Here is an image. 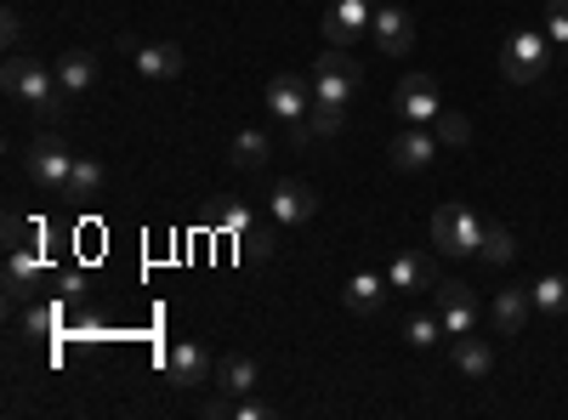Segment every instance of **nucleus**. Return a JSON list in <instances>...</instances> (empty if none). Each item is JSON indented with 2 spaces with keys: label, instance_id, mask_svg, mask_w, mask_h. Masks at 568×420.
Returning a JSON list of instances; mask_svg holds the SVG:
<instances>
[{
  "label": "nucleus",
  "instance_id": "3",
  "mask_svg": "<svg viewBox=\"0 0 568 420\" xmlns=\"http://www.w3.org/2000/svg\"><path fill=\"white\" fill-rule=\"evenodd\" d=\"M484 216L471 211V205H438L433 211V245L444 256H478L484 250Z\"/></svg>",
  "mask_w": 568,
  "mask_h": 420
},
{
  "label": "nucleus",
  "instance_id": "30",
  "mask_svg": "<svg viewBox=\"0 0 568 420\" xmlns=\"http://www.w3.org/2000/svg\"><path fill=\"white\" fill-rule=\"evenodd\" d=\"M307 131H313V136H336V131H342V109H318V103H313V109H307Z\"/></svg>",
  "mask_w": 568,
  "mask_h": 420
},
{
  "label": "nucleus",
  "instance_id": "36",
  "mask_svg": "<svg viewBox=\"0 0 568 420\" xmlns=\"http://www.w3.org/2000/svg\"><path fill=\"white\" fill-rule=\"evenodd\" d=\"M562 52H568V45H562Z\"/></svg>",
  "mask_w": 568,
  "mask_h": 420
},
{
  "label": "nucleus",
  "instance_id": "27",
  "mask_svg": "<svg viewBox=\"0 0 568 420\" xmlns=\"http://www.w3.org/2000/svg\"><path fill=\"white\" fill-rule=\"evenodd\" d=\"M433 131H438V143H449V148H466V143H471V125H466V114H449V109L433 120Z\"/></svg>",
  "mask_w": 568,
  "mask_h": 420
},
{
  "label": "nucleus",
  "instance_id": "5",
  "mask_svg": "<svg viewBox=\"0 0 568 420\" xmlns=\"http://www.w3.org/2000/svg\"><path fill=\"white\" fill-rule=\"evenodd\" d=\"M393 109L404 125H433L444 114V98H438V80L433 74H404L398 91H393Z\"/></svg>",
  "mask_w": 568,
  "mask_h": 420
},
{
  "label": "nucleus",
  "instance_id": "32",
  "mask_svg": "<svg viewBox=\"0 0 568 420\" xmlns=\"http://www.w3.org/2000/svg\"><path fill=\"white\" fill-rule=\"evenodd\" d=\"M0 34H7V45L18 52V45H23V18H18V12H7V23H0Z\"/></svg>",
  "mask_w": 568,
  "mask_h": 420
},
{
  "label": "nucleus",
  "instance_id": "1",
  "mask_svg": "<svg viewBox=\"0 0 568 420\" xmlns=\"http://www.w3.org/2000/svg\"><path fill=\"white\" fill-rule=\"evenodd\" d=\"M0 85H7V98L18 109H34L45 120H63L69 114V91L58 85V63H40V58L12 52L7 69H0Z\"/></svg>",
  "mask_w": 568,
  "mask_h": 420
},
{
  "label": "nucleus",
  "instance_id": "29",
  "mask_svg": "<svg viewBox=\"0 0 568 420\" xmlns=\"http://www.w3.org/2000/svg\"><path fill=\"white\" fill-rule=\"evenodd\" d=\"M52 330H58V307H45V301H40V307L23 313V336H52Z\"/></svg>",
  "mask_w": 568,
  "mask_h": 420
},
{
  "label": "nucleus",
  "instance_id": "26",
  "mask_svg": "<svg viewBox=\"0 0 568 420\" xmlns=\"http://www.w3.org/2000/svg\"><path fill=\"white\" fill-rule=\"evenodd\" d=\"M484 262H495V267H506L511 256H517V239H511V227H500V222H489L484 227V250H478Z\"/></svg>",
  "mask_w": 568,
  "mask_h": 420
},
{
  "label": "nucleus",
  "instance_id": "12",
  "mask_svg": "<svg viewBox=\"0 0 568 420\" xmlns=\"http://www.w3.org/2000/svg\"><path fill=\"white\" fill-rule=\"evenodd\" d=\"M131 63H136L142 80L165 85V80L182 74V45H176V40H142V45H131Z\"/></svg>",
  "mask_w": 568,
  "mask_h": 420
},
{
  "label": "nucleus",
  "instance_id": "33",
  "mask_svg": "<svg viewBox=\"0 0 568 420\" xmlns=\"http://www.w3.org/2000/svg\"><path fill=\"white\" fill-rule=\"evenodd\" d=\"M233 414H240V420H267L273 409H267V403H256V398H245V403H233Z\"/></svg>",
  "mask_w": 568,
  "mask_h": 420
},
{
  "label": "nucleus",
  "instance_id": "34",
  "mask_svg": "<svg viewBox=\"0 0 568 420\" xmlns=\"http://www.w3.org/2000/svg\"><path fill=\"white\" fill-rule=\"evenodd\" d=\"M245 256H262V262H267V256H273V239H267V233H251V239H245Z\"/></svg>",
  "mask_w": 568,
  "mask_h": 420
},
{
  "label": "nucleus",
  "instance_id": "6",
  "mask_svg": "<svg viewBox=\"0 0 568 420\" xmlns=\"http://www.w3.org/2000/svg\"><path fill=\"white\" fill-rule=\"evenodd\" d=\"M307 109H313V74L278 69V74L267 80V114L284 120V125H296V120H307Z\"/></svg>",
  "mask_w": 568,
  "mask_h": 420
},
{
  "label": "nucleus",
  "instance_id": "13",
  "mask_svg": "<svg viewBox=\"0 0 568 420\" xmlns=\"http://www.w3.org/2000/svg\"><path fill=\"white\" fill-rule=\"evenodd\" d=\"M267 211H273L278 227H307L313 211H318V194L307 188V182H278L273 199H267Z\"/></svg>",
  "mask_w": 568,
  "mask_h": 420
},
{
  "label": "nucleus",
  "instance_id": "8",
  "mask_svg": "<svg viewBox=\"0 0 568 420\" xmlns=\"http://www.w3.org/2000/svg\"><path fill=\"white\" fill-rule=\"evenodd\" d=\"M438 318H444V336H471L478 330V296H471V285H460V278H438Z\"/></svg>",
  "mask_w": 568,
  "mask_h": 420
},
{
  "label": "nucleus",
  "instance_id": "25",
  "mask_svg": "<svg viewBox=\"0 0 568 420\" xmlns=\"http://www.w3.org/2000/svg\"><path fill=\"white\" fill-rule=\"evenodd\" d=\"M404 341L409 347H438L444 341V318L438 313H409L404 318Z\"/></svg>",
  "mask_w": 568,
  "mask_h": 420
},
{
  "label": "nucleus",
  "instance_id": "23",
  "mask_svg": "<svg viewBox=\"0 0 568 420\" xmlns=\"http://www.w3.org/2000/svg\"><path fill=\"white\" fill-rule=\"evenodd\" d=\"M233 165H240V171H262L267 160H273V136L262 131V125H245L240 136H233Z\"/></svg>",
  "mask_w": 568,
  "mask_h": 420
},
{
  "label": "nucleus",
  "instance_id": "2",
  "mask_svg": "<svg viewBox=\"0 0 568 420\" xmlns=\"http://www.w3.org/2000/svg\"><path fill=\"white\" fill-rule=\"evenodd\" d=\"M23 171H29V182L40 194H69V171H74V154H69V143L58 131H45V136H34L29 143V154H23Z\"/></svg>",
  "mask_w": 568,
  "mask_h": 420
},
{
  "label": "nucleus",
  "instance_id": "9",
  "mask_svg": "<svg viewBox=\"0 0 568 420\" xmlns=\"http://www.w3.org/2000/svg\"><path fill=\"white\" fill-rule=\"evenodd\" d=\"M369 23H375L369 0H336V7L324 12V45H353L358 52V40L369 34Z\"/></svg>",
  "mask_w": 568,
  "mask_h": 420
},
{
  "label": "nucleus",
  "instance_id": "11",
  "mask_svg": "<svg viewBox=\"0 0 568 420\" xmlns=\"http://www.w3.org/2000/svg\"><path fill=\"white\" fill-rule=\"evenodd\" d=\"M438 262L433 256H420V250H398L393 256V267H387V285L398 290V296H415V290H438Z\"/></svg>",
  "mask_w": 568,
  "mask_h": 420
},
{
  "label": "nucleus",
  "instance_id": "24",
  "mask_svg": "<svg viewBox=\"0 0 568 420\" xmlns=\"http://www.w3.org/2000/svg\"><path fill=\"white\" fill-rule=\"evenodd\" d=\"M98 194H103V160L74 154V171H69V199H98Z\"/></svg>",
  "mask_w": 568,
  "mask_h": 420
},
{
  "label": "nucleus",
  "instance_id": "20",
  "mask_svg": "<svg viewBox=\"0 0 568 420\" xmlns=\"http://www.w3.org/2000/svg\"><path fill=\"white\" fill-rule=\"evenodd\" d=\"M353 91H358V74H342V69H313V103H318V109H342V114H347Z\"/></svg>",
  "mask_w": 568,
  "mask_h": 420
},
{
  "label": "nucleus",
  "instance_id": "22",
  "mask_svg": "<svg viewBox=\"0 0 568 420\" xmlns=\"http://www.w3.org/2000/svg\"><path fill=\"white\" fill-rule=\"evenodd\" d=\"M529 301L540 318H568V273H540L529 285Z\"/></svg>",
  "mask_w": 568,
  "mask_h": 420
},
{
  "label": "nucleus",
  "instance_id": "14",
  "mask_svg": "<svg viewBox=\"0 0 568 420\" xmlns=\"http://www.w3.org/2000/svg\"><path fill=\"white\" fill-rule=\"evenodd\" d=\"M165 369H171V387H182V392H194L200 381L216 376V363H211V352L200 341H176L171 358H165Z\"/></svg>",
  "mask_w": 568,
  "mask_h": 420
},
{
  "label": "nucleus",
  "instance_id": "4",
  "mask_svg": "<svg viewBox=\"0 0 568 420\" xmlns=\"http://www.w3.org/2000/svg\"><path fill=\"white\" fill-rule=\"evenodd\" d=\"M546 63H551V34L546 29H517L500 52V74L511 85H535L546 74Z\"/></svg>",
  "mask_w": 568,
  "mask_h": 420
},
{
  "label": "nucleus",
  "instance_id": "7",
  "mask_svg": "<svg viewBox=\"0 0 568 420\" xmlns=\"http://www.w3.org/2000/svg\"><path fill=\"white\" fill-rule=\"evenodd\" d=\"M369 40H375V52L382 58H393V63H404L409 58V45H415V18L404 12V7H375V23H369Z\"/></svg>",
  "mask_w": 568,
  "mask_h": 420
},
{
  "label": "nucleus",
  "instance_id": "17",
  "mask_svg": "<svg viewBox=\"0 0 568 420\" xmlns=\"http://www.w3.org/2000/svg\"><path fill=\"white\" fill-rule=\"evenodd\" d=\"M34 278H40V250L12 245V256H7V307H23L34 296Z\"/></svg>",
  "mask_w": 568,
  "mask_h": 420
},
{
  "label": "nucleus",
  "instance_id": "19",
  "mask_svg": "<svg viewBox=\"0 0 568 420\" xmlns=\"http://www.w3.org/2000/svg\"><path fill=\"white\" fill-rule=\"evenodd\" d=\"M58 85L69 91V98H80V91L98 85V52H85V45L63 52V58H58Z\"/></svg>",
  "mask_w": 568,
  "mask_h": 420
},
{
  "label": "nucleus",
  "instance_id": "10",
  "mask_svg": "<svg viewBox=\"0 0 568 420\" xmlns=\"http://www.w3.org/2000/svg\"><path fill=\"white\" fill-rule=\"evenodd\" d=\"M438 131L433 125H404L398 136H393V171H426L438 160Z\"/></svg>",
  "mask_w": 568,
  "mask_h": 420
},
{
  "label": "nucleus",
  "instance_id": "35",
  "mask_svg": "<svg viewBox=\"0 0 568 420\" xmlns=\"http://www.w3.org/2000/svg\"><path fill=\"white\" fill-rule=\"evenodd\" d=\"M369 7H387V0H369Z\"/></svg>",
  "mask_w": 568,
  "mask_h": 420
},
{
  "label": "nucleus",
  "instance_id": "16",
  "mask_svg": "<svg viewBox=\"0 0 568 420\" xmlns=\"http://www.w3.org/2000/svg\"><path fill=\"white\" fill-rule=\"evenodd\" d=\"M387 290H393V285H387V273H369V267H358V273L347 278V296H342V301H347V313L375 318V313L387 307Z\"/></svg>",
  "mask_w": 568,
  "mask_h": 420
},
{
  "label": "nucleus",
  "instance_id": "21",
  "mask_svg": "<svg viewBox=\"0 0 568 420\" xmlns=\"http://www.w3.org/2000/svg\"><path fill=\"white\" fill-rule=\"evenodd\" d=\"M455 369L466 381H489V369H495V347L484 336H455Z\"/></svg>",
  "mask_w": 568,
  "mask_h": 420
},
{
  "label": "nucleus",
  "instance_id": "31",
  "mask_svg": "<svg viewBox=\"0 0 568 420\" xmlns=\"http://www.w3.org/2000/svg\"><path fill=\"white\" fill-rule=\"evenodd\" d=\"M222 227H227V233H245V227H251V211H245V205H227V211H222Z\"/></svg>",
  "mask_w": 568,
  "mask_h": 420
},
{
  "label": "nucleus",
  "instance_id": "18",
  "mask_svg": "<svg viewBox=\"0 0 568 420\" xmlns=\"http://www.w3.org/2000/svg\"><path fill=\"white\" fill-rule=\"evenodd\" d=\"M256 381H262V369H256V358H245V352H227V358L216 363V392H227V398L256 392Z\"/></svg>",
  "mask_w": 568,
  "mask_h": 420
},
{
  "label": "nucleus",
  "instance_id": "28",
  "mask_svg": "<svg viewBox=\"0 0 568 420\" xmlns=\"http://www.w3.org/2000/svg\"><path fill=\"white\" fill-rule=\"evenodd\" d=\"M540 29L551 34V45H568V0H551L546 18H540Z\"/></svg>",
  "mask_w": 568,
  "mask_h": 420
},
{
  "label": "nucleus",
  "instance_id": "15",
  "mask_svg": "<svg viewBox=\"0 0 568 420\" xmlns=\"http://www.w3.org/2000/svg\"><path fill=\"white\" fill-rule=\"evenodd\" d=\"M535 301H529V285H500L495 301H489V318H495V336H524Z\"/></svg>",
  "mask_w": 568,
  "mask_h": 420
}]
</instances>
